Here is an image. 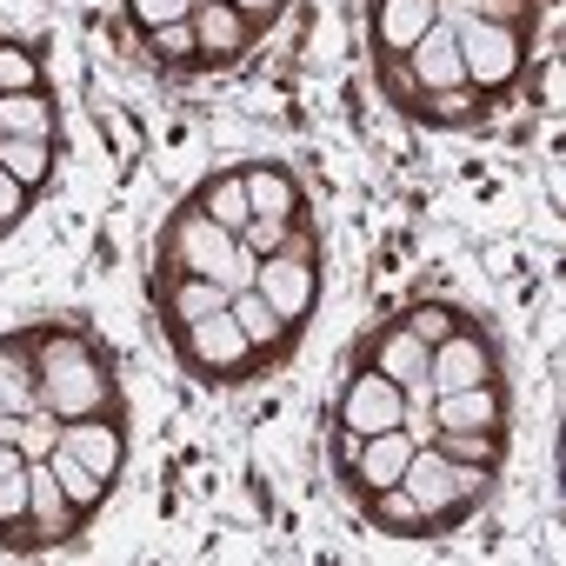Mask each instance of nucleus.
I'll return each mask as SVG.
<instances>
[{
    "label": "nucleus",
    "instance_id": "1",
    "mask_svg": "<svg viewBox=\"0 0 566 566\" xmlns=\"http://www.w3.org/2000/svg\"><path fill=\"white\" fill-rule=\"evenodd\" d=\"M34 380H41V407L61 413V420H87V413L107 407V367L87 354L81 334H54V340H41Z\"/></svg>",
    "mask_w": 566,
    "mask_h": 566
},
{
    "label": "nucleus",
    "instance_id": "2",
    "mask_svg": "<svg viewBox=\"0 0 566 566\" xmlns=\"http://www.w3.org/2000/svg\"><path fill=\"white\" fill-rule=\"evenodd\" d=\"M453 41H460V67H467V87H506L513 74H520V34L506 28V21H486V14H473V21H460L453 28Z\"/></svg>",
    "mask_w": 566,
    "mask_h": 566
},
{
    "label": "nucleus",
    "instance_id": "3",
    "mask_svg": "<svg viewBox=\"0 0 566 566\" xmlns=\"http://www.w3.org/2000/svg\"><path fill=\"white\" fill-rule=\"evenodd\" d=\"M400 400H407V387L400 380H387L380 367H367V374H354V387H347V400H340V427L347 433H387V427H400Z\"/></svg>",
    "mask_w": 566,
    "mask_h": 566
},
{
    "label": "nucleus",
    "instance_id": "4",
    "mask_svg": "<svg viewBox=\"0 0 566 566\" xmlns=\"http://www.w3.org/2000/svg\"><path fill=\"white\" fill-rule=\"evenodd\" d=\"M253 294L294 327V321L314 307V266H307V260H287V253H260V266H253Z\"/></svg>",
    "mask_w": 566,
    "mask_h": 566
},
{
    "label": "nucleus",
    "instance_id": "5",
    "mask_svg": "<svg viewBox=\"0 0 566 566\" xmlns=\"http://www.w3.org/2000/svg\"><path fill=\"white\" fill-rule=\"evenodd\" d=\"M187 360H193L200 374H240V367L253 360V347H247L240 321L220 307V314H200V321H187Z\"/></svg>",
    "mask_w": 566,
    "mask_h": 566
},
{
    "label": "nucleus",
    "instance_id": "6",
    "mask_svg": "<svg viewBox=\"0 0 566 566\" xmlns=\"http://www.w3.org/2000/svg\"><path fill=\"white\" fill-rule=\"evenodd\" d=\"M407 74L427 87V94H440V87H467V67H460V41H453V28L447 21H433L413 48H407Z\"/></svg>",
    "mask_w": 566,
    "mask_h": 566
},
{
    "label": "nucleus",
    "instance_id": "7",
    "mask_svg": "<svg viewBox=\"0 0 566 566\" xmlns=\"http://www.w3.org/2000/svg\"><path fill=\"white\" fill-rule=\"evenodd\" d=\"M400 486L420 500V513H427V520H440V513H453V506H460V480H453V460H447L440 447H413V460H407Z\"/></svg>",
    "mask_w": 566,
    "mask_h": 566
},
{
    "label": "nucleus",
    "instance_id": "8",
    "mask_svg": "<svg viewBox=\"0 0 566 566\" xmlns=\"http://www.w3.org/2000/svg\"><path fill=\"white\" fill-rule=\"evenodd\" d=\"M233 240H240V233H227L220 220L193 213V220H180V266L200 273V280H220L227 260H233Z\"/></svg>",
    "mask_w": 566,
    "mask_h": 566
},
{
    "label": "nucleus",
    "instance_id": "9",
    "mask_svg": "<svg viewBox=\"0 0 566 566\" xmlns=\"http://www.w3.org/2000/svg\"><path fill=\"white\" fill-rule=\"evenodd\" d=\"M473 380H486V347L453 327V334L427 354V387H433V394H453V387H473Z\"/></svg>",
    "mask_w": 566,
    "mask_h": 566
},
{
    "label": "nucleus",
    "instance_id": "10",
    "mask_svg": "<svg viewBox=\"0 0 566 566\" xmlns=\"http://www.w3.org/2000/svg\"><path fill=\"white\" fill-rule=\"evenodd\" d=\"M407 460H413V440L400 433V427H387V433H367L360 440V453H354V473H360V486H400V473H407Z\"/></svg>",
    "mask_w": 566,
    "mask_h": 566
},
{
    "label": "nucleus",
    "instance_id": "11",
    "mask_svg": "<svg viewBox=\"0 0 566 566\" xmlns=\"http://www.w3.org/2000/svg\"><path fill=\"white\" fill-rule=\"evenodd\" d=\"M28 513H34L41 539H67L74 533V500L61 493V480H54L48 460H28Z\"/></svg>",
    "mask_w": 566,
    "mask_h": 566
},
{
    "label": "nucleus",
    "instance_id": "12",
    "mask_svg": "<svg viewBox=\"0 0 566 566\" xmlns=\"http://www.w3.org/2000/svg\"><path fill=\"white\" fill-rule=\"evenodd\" d=\"M61 447H67L81 467H94L101 480H114V473H120V433H114L101 413H87V420H67V427H61Z\"/></svg>",
    "mask_w": 566,
    "mask_h": 566
},
{
    "label": "nucleus",
    "instance_id": "13",
    "mask_svg": "<svg viewBox=\"0 0 566 566\" xmlns=\"http://www.w3.org/2000/svg\"><path fill=\"white\" fill-rule=\"evenodd\" d=\"M493 420H500V394L486 380L453 387V394H433V433L440 427H493Z\"/></svg>",
    "mask_w": 566,
    "mask_h": 566
},
{
    "label": "nucleus",
    "instance_id": "14",
    "mask_svg": "<svg viewBox=\"0 0 566 566\" xmlns=\"http://www.w3.org/2000/svg\"><path fill=\"white\" fill-rule=\"evenodd\" d=\"M187 21H193V34H200V54H240V48H247V14L227 8V0H200Z\"/></svg>",
    "mask_w": 566,
    "mask_h": 566
},
{
    "label": "nucleus",
    "instance_id": "15",
    "mask_svg": "<svg viewBox=\"0 0 566 566\" xmlns=\"http://www.w3.org/2000/svg\"><path fill=\"white\" fill-rule=\"evenodd\" d=\"M433 21H440V14H433V0H380V14H374L380 48H394V54H407Z\"/></svg>",
    "mask_w": 566,
    "mask_h": 566
},
{
    "label": "nucleus",
    "instance_id": "16",
    "mask_svg": "<svg viewBox=\"0 0 566 566\" xmlns=\"http://www.w3.org/2000/svg\"><path fill=\"white\" fill-rule=\"evenodd\" d=\"M240 180H247V207H253V220H294L301 193H294V180L280 174V167H253V174H240Z\"/></svg>",
    "mask_w": 566,
    "mask_h": 566
},
{
    "label": "nucleus",
    "instance_id": "17",
    "mask_svg": "<svg viewBox=\"0 0 566 566\" xmlns=\"http://www.w3.org/2000/svg\"><path fill=\"white\" fill-rule=\"evenodd\" d=\"M0 134H28V140H48V134H54V107L41 101V87L0 94Z\"/></svg>",
    "mask_w": 566,
    "mask_h": 566
},
{
    "label": "nucleus",
    "instance_id": "18",
    "mask_svg": "<svg viewBox=\"0 0 566 566\" xmlns=\"http://www.w3.org/2000/svg\"><path fill=\"white\" fill-rule=\"evenodd\" d=\"M34 407H41L34 367H28L14 347H0V413H34Z\"/></svg>",
    "mask_w": 566,
    "mask_h": 566
},
{
    "label": "nucleus",
    "instance_id": "19",
    "mask_svg": "<svg viewBox=\"0 0 566 566\" xmlns=\"http://www.w3.org/2000/svg\"><path fill=\"white\" fill-rule=\"evenodd\" d=\"M48 467H54V480H61V493L74 500V513H87V506H101V493H107V480L94 473V467H81L67 447H54L48 453Z\"/></svg>",
    "mask_w": 566,
    "mask_h": 566
},
{
    "label": "nucleus",
    "instance_id": "20",
    "mask_svg": "<svg viewBox=\"0 0 566 566\" xmlns=\"http://www.w3.org/2000/svg\"><path fill=\"white\" fill-rule=\"evenodd\" d=\"M0 167H8L21 187H41V180H48V167H54V154H48V140H28V134H0Z\"/></svg>",
    "mask_w": 566,
    "mask_h": 566
},
{
    "label": "nucleus",
    "instance_id": "21",
    "mask_svg": "<svg viewBox=\"0 0 566 566\" xmlns=\"http://www.w3.org/2000/svg\"><path fill=\"white\" fill-rule=\"evenodd\" d=\"M227 314L240 321V334H247V347H253V354H260V347H273V340H280V327H287V321H280L253 287H247V294H233V301H227Z\"/></svg>",
    "mask_w": 566,
    "mask_h": 566
},
{
    "label": "nucleus",
    "instance_id": "22",
    "mask_svg": "<svg viewBox=\"0 0 566 566\" xmlns=\"http://www.w3.org/2000/svg\"><path fill=\"white\" fill-rule=\"evenodd\" d=\"M427 354H433V347L400 327V334H387V347H380V374L400 380V387H413V380H427Z\"/></svg>",
    "mask_w": 566,
    "mask_h": 566
},
{
    "label": "nucleus",
    "instance_id": "23",
    "mask_svg": "<svg viewBox=\"0 0 566 566\" xmlns=\"http://www.w3.org/2000/svg\"><path fill=\"white\" fill-rule=\"evenodd\" d=\"M200 213H207V220H220L227 233H240V227L253 220V207H247V180H213V187H207V200H200Z\"/></svg>",
    "mask_w": 566,
    "mask_h": 566
},
{
    "label": "nucleus",
    "instance_id": "24",
    "mask_svg": "<svg viewBox=\"0 0 566 566\" xmlns=\"http://www.w3.org/2000/svg\"><path fill=\"white\" fill-rule=\"evenodd\" d=\"M227 301H233V294L220 287V280H200V273H187V287L174 294V314H180V327H187V321H200V314H220Z\"/></svg>",
    "mask_w": 566,
    "mask_h": 566
},
{
    "label": "nucleus",
    "instance_id": "25",
    "mask_svg": "<svg viewBox=\"0 0 566 566\" xmlns=\"http://www.w3.org/2000/svg\"><path fill=\"white\" fill-rule=\"evenodd\" d=\"M54 447H61V413L34 407V413L21 420V460H48Z\"/></svg>",
    "mask_w": 566,
    "mask_h": 566
},
{
    "label": "nucleus",
    "instance_id": "26",
    "mask_svg": "<svg viewBox=\"0 0 566 566\" xmlns=\"http://www.w3.org/2000/svg\"><path fill=\"white\" fill-rule=\"evenodd\" d=\"M21 520H28V467L0 473V533H14Z\"/></svg>",
    "mask_w": 566,
    "mask_h": 566
},
{
    "label": "nucleus",
    "instance_id": "27",
    "mask_svg": "<svg viewBox=\"0 0 566 566\" xmlns=\"http://www.w3.org/2000/svg\"><path fill=\"white\" fill-rule=\"evenodd\" d=\"M154 54H160V61H193V54H200L193 21H167V28H154Z\"/></svg>",
    "mask_w": 566,
    "mask_h": 566
},
{
    "label": "nucleus",
    "instance_id": "28",
    "mask_svg": "<svg viewBox=\"0 0 566 566\" xmlns=\"http://www.w3.org/2000/svg\"><path fill=\"white\" fill-rule=\"evenodd\" d=\"M127 8H134V21L154 34V28H167V21H187L200 0H127Z\"/></svg>",
    "mask_w": 566,
    "mask_h": 566
},
{
    "label": "nucleus",
    "instance_id": "29",
    "mask_svg": "<svg viewBox=\"0 0 566 566\" xmlns=\"http://www.w3.org/2000/svg\"><path fill=\"white\" fill-rule=\"evenodd\" d=\"M380 520L387 526H427V513H420V500L407 486H380Z\"/></svg>",
    "mask_w": 566,
    "mask_h": 566
},
{
    "label": "nucleus",
    "instance_id": "30",
    "mask_svg": "<svg viewBox=\"0 0 566 566\" xmlns=\"http://www.w3.org/2000/svg\"><path fill=\"white\" fill-rule=\"evenodd\" d=\"M41 74H34V61L21 54V48H0V94H28Z\"/></svg>",
    "mask_w": 566,
    "mask_h": 566
},
{
    "label": "nucleus",
    "instance_id": "31",
    "mask_svg": "<svg viewBox=\"0 0 566 566\" xmlns=\"http://www.w3.org/2000/svg\"><path fill=\"white\" fill-rule=\"evenodd\" d=\"M453 327H460V321H453L447 307H413V321H407V334H413V340H427V347H440Z\"/></svg>",
    "mask_w": 566,
    "mask_h": 566
},
{
    "label": "nucleus",
    "instance_id": "32",
    "mask_svg": "<svg viewBox=\"0 0 566 566\" xmlns=\"http://www.w3.org/2000/svg\"><path fill=\"white\" fill-rule=\"evenodd\" d=\"M287 233H294V220H247V227H240V240H247L253 253H280V247H287Z\"/></svg>",
    "mask_w": 566,
    "mask_h": 566
},
{
    "label": "nucleus",
    "instance_id": "33",
    "mask_svg": "<svg viewBox=\"0 0 566 566\" xmlns=\"http://www.w3.org/2000/svg\"><path fill=\"white\" fill-rule=\"evenodd\" d=\"M28 213V187L8 174V167H0V227H8V220H21Z\"/></svg>",
    "mask_w": 566,
    "mask_h": 566
},
{
    "label": "nucleus",
    "instance_id": "34",
    "mask_svg": "<svg viewBox=\"0 0 566 566\" xmlns=\"http://www.w3.org/2000/svg\"><path fill=\"white\" fill-rule=\"evenodd\" d=\"M433 114H440V120H467V114H473V94H467V87H440V94H433Z\"/></svg>",
    "mask_w": 566,
    "mask_h": 566
},
{
    "label": "nucleus",
    "instance_id": "35",
    "mask_svg": "<svg viewBox=\"0 0 566 566\" xmlns=\"http://www.w3.org/2000/svg\"><path fill=\"white\" fill-rule=\"evenodd\" d=\"M21 420L28 413H0V440H8V447H21Z\"/></svg>",
    "mask_w": 566,
    "mask_h": 566
},
{
    "label": "nucleus",
    "instance_id": "36",
    "mask_svg": "<svg viewBox=\"0 0 566 566\" xmlns=\"http://www.w3.org/2000/svg\"><path fill=\"white\" fill-rule=\"evenodd\" d=\"M227 8H240V14H273L280 0H227Z\"/></svg>",
    "mask_w": 566,
    "mask_h": 566
}]
</instances>
